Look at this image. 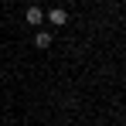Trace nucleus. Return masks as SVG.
Returning a JSON list of instances; mask_svg holds the SVG:
<instances>
[{
  "label": "nucleus",
  "instance_id": "nucleus-1",
  "mask_svg": "<svg viewBox=\"0 0 126 126\" xmlns=\"http://www.w3.org/2000/svg\"><path fill=\"white\" fill-rule=\"evenodd\" d=\"M48 21L55 24V27H65V24H68V14H65L62 7H55V10H48Z\"/></svg>",
  "mask_w": 126,
  "mask_h": 126
},
{
  "label": "nucleus",
  "instance_id": "nucleus-2",
  "mask_svg": "<svg viewBox=\"0 0 126 126\" xmlns=\"http://www.w3.org/2000/svg\"><path fill=\"white\" fill-rule=\"evenodd\" d=\"M24 17H27V24H34V27H38V24H44V10H41V7H27V14H24Z\"/></svg>",
  "mask_w": 126,
  "mask_h": 126
},
{
  "label": "nucleus",
  "instance_id": "nucleus-3",
  "mask_svg": "<svg viewBox=\"0 0 126 126\" xmlns=\"http://www.w3.org/2000/svg\"><path fill=\"white\" fill-rule=\"evenodd\" d=\"M34 44H38V48H51V31H38V34H34Z\"/></svg>",
  "mask_w": 126,
  "mask_h": 126
}]
</instances>
